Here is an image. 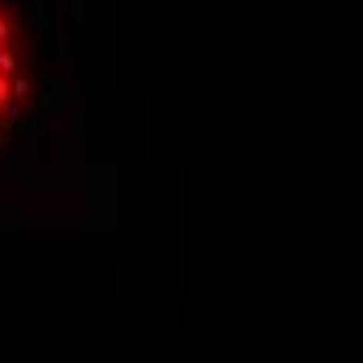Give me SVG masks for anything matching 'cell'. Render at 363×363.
<instances>
[{
  "label": "cell",
  "mask_w": 363,
  "mask_h": 363,
  "mask_svg": "<svg viewBox=\"0 0 363 363\" xmlns=\"http://www.w3.org/2000/svg\"><path fill=\"white\" fill-rule=\"evenodd\" d=\"M30 92H34V84H30V79H26V75L17 72V75H13V96H17V101H26V96H30Z\"/></svg>",
  "instance_id": "obj_4"
},
{
  "label": "cell",
  "mask_w": 363,
  "mask_h": 363,
  "mask_svg": "<svg viewBox=\"0 0 363 363\" xmlns=\"http://www.w3.org/2000/svg\"><path fill=\"white\" fill-rule=\"evenodd\" d=\"M9 34H13V21H9V17H0V46H9Z\"/></svg>",
  "instance_id": "obj_6"
},
{
  "label": "cell",
  "mask_w": 363,
  "mask_h": 363,
  "mask_svg": "<svg viewBox=\"0 0 363 363\" xmlns=\"http://www.w3.org/2000/svg\"><path fill=\"white\" fill-rule=\"evenodd\" d=\"M0 75H17V50L0 46Z\"/></svg>",
  "instance_id": "obj_3"
},
{
  "label": "cell",
  "mask_w": 363,
  "mask_h": 363,
  "mask_svg": "<svg viewBox=\"0 0 363 363\" xmlns=\"http://www.w3.org/2000/svg\"><path fill=\"white\" fill-rule=\"evenodd\" d=\"M50 105H55V109H67V105H79V92H75L72 84H55V92H50Z\"/></svg>",
  "instance_id": "obj_1"
},
{
  "label": "cell",
  "mask_w": 363,
  "mask_h": 363,
  "mask_svg": "<svg viewBox=\"0 0 363 363\" xmlns=\"http://www.w3.org/2000/svg\"><path fill=\"white\" fill-rule=\"evenodd\" d=\"M0 9H4V13H13V9H17V0H0Z\"/></svg>",
  "instance_id": "obj_7"
},
{
  "label": "cell",
  "mask_w": 363,
  "mask_h": 363,
  "mask_svg": "<svg viewBox=\"0 0 363 363\" xmlns=\"http://www.w3.org/2000/svg\"><path fill=\"white\" fill-rule=\"evenodd\" d=\"M0 113H4V130H13V125H21V121H26V109H21V101H17V96H13Z\"/></svg>",
  "instance_id": "obj_2"
},
{
  "label": "cell",
  "mask_w": 363,
  "mask_h": 363,
  "mask_svg": "<svg viewBox=\"0 0 363 363\" xmlns=\"http://www.w3.org/2000/svg\"><path fill=\"white\" fill-rule=\"evenodd\" d=\"M13 101V75H0V109Z\"/></svg>",
  "instance_id": "obj_5"
},
{
  "label": "cell",
  "mask_w": 363,
  "mask_h": 363,
  "mask_svg": "<svg viewBox=\"0 0 363 363\" xmlns=\"http://www.w3.org/2000/svg\"><path fill=\"white\" fill-rule=\"evenodd\" d=\"M0 17H4V9H0Z\"/></svg>",
  "instance_id": "obj_8"
}]
</instances>
